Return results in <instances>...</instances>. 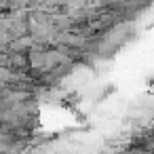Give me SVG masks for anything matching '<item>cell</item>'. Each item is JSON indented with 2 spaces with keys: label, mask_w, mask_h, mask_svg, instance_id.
Returning <instances> with one entry per match:
<instances>
[{
  "label": "cell",
  "mask_w": 154,
  "mask_h": 154,
  "mask_svg": "<svg viewBox=\"0 0 154 154\" xmlns=\"http://www.w3.org/2000/svg\"><path fill=\"white\" fill-rule=\"evenodd\" d=\"M5 89H7V85H5L2 80H0V95H2V91H5Z\"/></svg>",
  "instance_id": "6da1fadb"
}]
</instances>
